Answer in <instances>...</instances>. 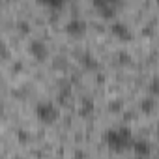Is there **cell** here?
<instances>
[{
    "label": "cell",
    "mask_w": 159,
    "mask_h": 159,
    "mask_svg": "<svg viewBox=\"0 0 159 159\" xmlns=\"http://www.w3.org/2000/svg\"><path fill=\"white\" fill-rule=\"evenodd\" d=\"M133 140H135V137L129 127H112L105 133V142L109 144V148H112L116 152L131 148Z\"/></svg>",
    "instance_id": "6da1fadb"
},
{
    "label": "cell",
    "mask_w": 159,
    "mask_h": 159,
    "mask_svg": "<svg viewBox=\"0 0 159 159\" xmlns=\"http://www.w3.org/2000/svg\"><path fill=\"white\" fill-rule=\"evenodd\" d=\"M58 114H60L58 107L54 103H51V101H41V103L36 105V116L45 124H52L58 118Z\"/></svg>",
    "instance_id": "7a4b0ae2"
},
{
    "label": "cell",
    "mask_w": 159,
    "mask_h": 159,
    "mask_svg": "<svg viewBox=\"0 0 159 159\" xmlns=\"http://www.w3.org/2000/svg\"><path fill=\"white\" fill-rule=\"evenodd\" d=\"M28 51H30V54H32L34 58H38V60H43V58H47V54H49L47 45H45L43 41H39V39H32V41L28 43Z\"/></svg>",
    "instance_id": "3957f363"
},
{
    "label": "cell",
    "mask_w": 159,
    "mask_h": 159,
    "mask_svg": "<svg viewBox=\"0 0 159 159\" xmlns=\"http://www.w3.org/2000/svg\"><path fill=\"white\" fill-rule=\"evenodd\" d=\"M66 30H67L69 34L79 36V34H83V32L86 30V21L81 19V17H71V19L66 23Z\"/></svg>",
    "instance_id": "277c9868"
},
{
    "label": "cell",
    "mask_w": 159,
    "mask_h": 159,
    "mask_svg": "<svg viewBox=\"0 0 159 159\" xmlns=\"http://www.w3.org/2000/svg\"><path fill=\"white\" fill-rule=\"evenodd\" d=\"M112 32L118 36V38H122V39H129L131 38V30H129V26L125 25V23H122V21H116V23H112Z\"/></svg>",
    "instance_id": "5b68a950"
},
{
    "label": "cell",
    "mask_w": 159,
    "mask_h": 159,
    "mask_svg": "<svg viewBox=\"0 0 159 159\" xmlns=\"http://www.w3.org/2000/svg\"><path fill=\"white\" fill-rule=\"evenodd\" d=\"M131 150H133L137 155H148V153H150V142L144 140V139H135Z\"/></svg>",
    "instance_id": "8992f818"
},
{
    "label": "cell",
    "mask_w": 159,
    "mask_h": 159,
    "mask_svg": "<svg viewBox=\"0 0 159 159\" xmlns=\"http://www.w3.org/2000/svg\"><path fill=\"white\" fill-rule=\"evenodd\" d=\"M94 6L101 11V15L103 17H111V15H114V4L112 2H109V0H98V2H94Z\"/></svg>",
    "instance_id": "52a82bcc"
},
{
    "label": "cell",
    "mask_w": 159,
    "mask_h": 159,
    "mask_svg": "<svg viewBox=\"0 0 159 159\" xmlns=\"http://www.w3.org/2000/svg\"><path fill=\"white\" fill-rule=\"evenodd\" d=\"M140 107H142V111H152L153 109V99L152 98H146V99H142V103H140Z\"/></svg>",
    "instance_id": "ba28073f"
},
{
    "label": "cell",
    "mask_w": 159,
    "mask_h": 159,
    "mask_svg": "<svg viewBox=\"0 0 159 159\" xmlns=\"http://www.w3.org/2000/svg\"><path fill=\"white\" fill-rule=\"evenodd\" d=\"M84 66H86V67H96V66H98V62H96V58H94V56L86 54V56H84Z\"/></svg>",
    "instance_id": "9c48e42d"
},
{
    "label": "cell",
    "mask_w": 159,
    "mask_h": 159,
    "mask_svg": "<svg viewBox=\"0 0 159 159\" xmlns=\"http://www.w3.org/2000/svg\"><path fill=\"white\" fill-rule=\"evenodd\" d=\"M150 90H152L153 94H159V79H155V81L150 84Z\"/></svg>",
    "instance_id": "30bf717a"
},
{
    "label": "cell",
    "mask_w": 159,
    "mask_h": 159,
    "mask_svg": "<svg viewBox=\"0 0 159 159\" xmlns=\"http://www.w3.org/2000/svg\"><path fill=\"white\" fill-rule=\"evenodd\" d=\"M47 6L49 8H62V2H60V0H49Z\"/></svg>",
    "instance_id": "8fae6325"
},
{
    "label": "cell",
    "mask_w": 159,
    "mask_h": 159,
    "mask_svg": "<svg viewBox=\"0 0 159 159\" xmlns=\"http://www.w3.org/2000/svg\"><path fill=\"white\" fill-rule=\"evenodd\" d=\"M17 25H19V28H21L23 32H28V28H30V26H28V23H25V21H19Z\"/></svg>",
    "instance_id": "7c38bea8"
}]
</instances>
